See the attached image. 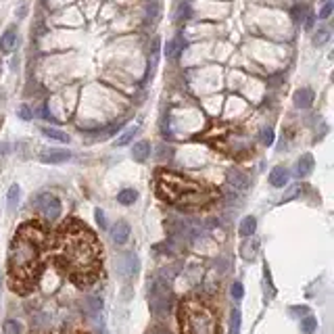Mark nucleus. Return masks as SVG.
<instances>
[{
	"instance_id": "nucleus-29",
	"label": "nucleus",
	"mask_w": 334,
	"mask_h": 334,
	"mask_svg": "<svg viewBox=\"0 0 334 334\" xmlns=\"http://www.w3.org/2000/svg\"><path fill=\"white\" fill-rule=\"evenodd\" d=\"M228 270H230V261H228V257H217L215 259V272L219 276H224Z\"/></svg>"
},
{
	"instance_id": "nucleus-20",
	"label": "nucleus",
	"mask_w": 334,
	"mask_h": 334,
	"mask_svg": "<svg viewBox=\"0 0 334 334\" xmlns=\"http://www.w3.org/2000/svg\"><path fill=\"white\" fill-rule=\"evenodd\" d=\"M136 201H138V192L134 188H124L117 195V203L119 205H134Z\"/></svg>"
},
{
	"instance_id": "nucleus-14",
	"label": "nucleus",
	"mask_w": 334,
	"mask_h": 334,
	"mask_svg": "<svg viewBox=\"0 0 334 334\" xmlns=\"http://www.w3.org/2000/svg\"><path fill=\"white\" fill-rule=\"evenodd\" d=\"M292 102L296 109H309L313 104V92L309 90V88H299V90L294 92L292 96Z\"/></svg>"
},
{
	"instance_id": "nucleus-21",
	"label": "nucleus",
	"mask_w": 334,
	"mask_h": 334,
	"mask_svg": "<svg viewBox=\"0 0 334 334\" xmlns=\"http://www.w3.org/2000/svg\"><path fill=\"white\" fill-rule=\"evenodd\" d=\"M42 134L50 140H57V142H69V136L57 128H42Z\"/></svg>"
},
{
	"instance_id": "nucleus-24",
	"label": "nucleus",
	"mask_w": 334,
	"mask_h": 334,
	"mask_svg": "<svg viewBox=\"0 0 334 334\" xmlns=\"http://www.w3.org/2000/svg\"><path fill=\"white\" fill-rule=\"evenodd\" d=\"M315 328H318V320H315L313 315H305V318L301 320V332L303 334H313Z\"/></svg>"
},
{
	"instance_id": "nucleus-10",
	"label": "nucleus",
	"mask_w": 334,
	"mask_h": 334,
	"mask_svg": "<svg viewBox=\"0 0 334 334\" xmlns=\"http://www.w3.org/2000/svg\"><path fill=\"white\" fill-rule=\"evenodd\" d=\"M228 184L234 190H247L251 186V178L240 169H230L228 171Z\"/></svg>"
},
{
	"instance_id": "nucleus-40",
	"label": "nucleus",
	"mask_w": 334,
	"mask_h": 334,
	"mask_svg": "<svg viewBox=\"0 0 334 334\" xmlns=\"http://www.w3.org/2000/svg\"><path fill=\"white\" fill-rule=\"evenodd\" d=\"M0 76H3V63H0Z\"/></svg>"
},
{
	"instance_id": "nucleus-1",
	"label": "nucleus",
	"mask_w": 334,
	"mask_h": 334,
	"mask_svg": "<svg viewBox=\"0 0 334 334\" xmlns=\"http://www.w3.org/2000/svg\"><path fill=\"white\" fill-rule=\"evenodd\" d=\"M57 261L76 282H92L100 263V249L94 234L76 219L67 221L57 238Z\"/></svg>"
},
{
	"instance_id": "nucleus-13",
	"label": "nucleus",
	"mask_w": 334,
	"mask_h": 334,
	"mask_svg": "<svg viewBox=\"0 0 334 334\" xmlns=\"http://www.w3.org/2000/svg\"><path fill=\"white\" fill-rule=\"evenodd\" d=\"M17 46V27L11 25L3 36H0V52H5V55H9V52H13Z\"/></svg>"
},
{
	"instance_id": "nucleus-39",
	"label": "nucleus",
	"mask_w": 334,
	"mask_h": 334,
	"mask_svg": "<svg viewBox=\"0 0 334 334\" xmlns=\"http://www.w3.org/2000/svg\"><path fill=\"white\" fill-rule=\"evenodd\" d=\"M0 290H3V272H0Z\"/></svg>"
},
{
	"instance_id": "nucleus-19",
	"label": "nucleus",
	"mask_w": 334,
	"mask_h": 334,
	"mask_svg": "<svg viewBox=\"0 0 334 334\" xmlns=\"http://www.w3.org/2000/svg\"><path fill=\"white\" fill-rule=\"evenodd\" d=\"M182 48H184V44H182V38L178 36V38H173V40H169L167 42V46H165V55H167V59H178L180 57V52H182Z\"/></svg>"
},
{
	"instance_id": "nucleus-6",
	"label": "nucleus",
	"mask_w": 334,
	"mask_h": 334,
	"mask_svg": "<svg viewBox=\"0 0 334 334\" xmlns=\"http://www.w3.org/2000/svg\"><path fill=\"white\" fill-rule=\"evenodd\" d=\"M31 207L38 209L48 221L59 219L61 211H63L61 201L55 195H50V192H40V195H36V197H33V201H31Z\"/></svg>"
},
{
	"instance_id": "nucleus-2",
	"label": "nucleus",
	"mask_w": 334,
	"mask_h": 334,
	"mask_svg": "<svg viewBox=\"0 0 334 334\" xmlns=\"http://www.w3.org/2000/svg\"><path fill=\"white\" fill-rule=\"evenodd\" d=\"M46 240L44 230L38 224H25L11 242L9 270L15 282H29L40 268V249Z\"/></svg>"
},
{
	"instance_id": "nucleus-38",
	"label": "nucleus",
	"mask_w": 334,
	"mask_h": 334,
	"mask_svg": "<svg viewBox=\"0 0 334 334\" xmlns=\"http://www.w3.org/2000/svg\"><path fill=\"white\" fill-rule=\"evenodd\" d=\"M167 155H171V149L167 151ZM163 157H165V146H161V153H159V159H163Z\"/></svg>"
},
{
	"instance_id": "nucleus-32",
	"label": "nucleus",
	"mask_w": 334,
	"mask_h": 334,
	"mask_svg": "<svg viewBox=\"0 0 334 334\" xmlns=\"http://www.w3.org/2000/svg\"><path fill=\"white\" fill-rule=\"evenodd\" d=\"M230 294H232L234 301H240V299L244 296V288H242V284H240V282H234V284L230 286Z\"/></svg>"
},
{
	"instance_id": "nucleus-5",
	"label": "nucleus",
	"mask_w": 334,
	"mask_h": 334,
	"mask_svg": "<svg viewBox=\"0 0 334 334\" xmlns=\"http://www.w3.org/2000/svg\"><path fill=\"white\" fill-rule=\"evenodd\" d=\"M149 307L153 311L155 318H165L171 307V294H169V286L163 280L155 278L151 286H149Z\"/></svg>"
},
{
	"instance_id": "nucleus-11",
	"label": "nucleus",
	"mask_w": 334,
	"mask_h": 334,
	"mask_svg": "<svg viewBox=\"0 0 334 334\" xmlns=\"http://www.w3.org/2000/svg\"><path fill=\"white\" fill-rule=\"evenodd\" d=\"M288 180H290V173H288V169L282 167V165H276V167L270 171V184H272L274 188H284V186L288 184Z\"/></svg>"
},
{
	"instance_id": "nucleus-9",
	"label": "nucleus",
	"mask_w": 334,
	"mask_h": 334,
	"mask_svg": "<svg viewBox=\"0 0 334 334\" xmlns=\"http://www.w3.org/2000/svg\"><path fill=\"white\" fill-rule=\"evenodd\" d=\"M130 232H132V228H130L128 221H117V224H113V228H111L109 234H111V240L117 244V247H121V244L128 242Z\"/></svg>"
},
{
	"instance_id": "nucleus-26",
	"label": "nucleus",
	"mask_w": 334,
	"mask_h": 334,
	"mask_svg": "<svg viewBox=\"0 0 334 334\" xmlns=\"http://www.w3.org/2000/svg\"><path fill=\"white\" fill-rule=\"evenodd\" d=\"M3 334H21V324L17 320H7L3 326Z\"/></svg>"
},
{
	"instance_id": "nucleus-25",
	"label": "nucleus",
	"mask_w": 334,
	"mask_h": 334,
	"mask_svg": "<svg viewBox=\"0 0 334 334\" xmlns=\"http://www.w3.org/2000/svg\"><path fill=\"white\" fill-rule=\"evenodd\" d=\"M240 322H242L240 311L232 309V313H230V334H240Z\"/></svg>"
},
{
	"instance_id": "nucleus-18",
	"label": "nucleus",
	"mask_w": 334,
	"mask_h": 334,
	"mask_svg": "<svg viewBox=\"0 0 334 334\" xmlns=\"http://www.w3.org/2000/svg\"><path fill=\"white\" fill-rule=\"evenodd\" d=\"M255 230H257V219L253 217V215H247V217H242V221H240V226H238V232H240V236H253L255 234Z\"/></svg>"
},
{
	"instance_id": "nucleus-35",
	"label": "nucleus",
	"mask_w": 334,
	"mask_h": 334,
	"mask_svg": "<svg viewBox=\"0 0 334 334\" xmlns=\"http://www.w3.org/2000/svg\"><path fill=\"white\" fill-rule=\"evenodd\" d=\"M96 221L100 228H107V219H104V213H102V209H96Z\"/></svg>"
},
{
	"instance_id": "nucleus-8",
	"label": "nucleus",
	"mask_w": 334,
	"mask_h": 334,
	"mask_svg": "<svg viewBox=\"0 0 334 334\" xmlns=\"http://www.w3.org/2000/svg\"><path fill=\"white\" fill-rule=\"evenodd\" d=\"M38 159L42 163H48V165H57V163H65V161L71 159V153L63 151V149H44V151H40Z\"/></svg>"
},
{
	"instance_id": "nucleus-30",
	"label": "nucleus",
	"mask_w": 334,
	"mask_h": 334,
	"mask_svg": "<svg viewBox=\"0 0 334 334\" xmlns=\"http://www.w3.org/2000/svg\"><path fill=\"white\" fill-rule=\"evenodd\" d=\"M259 140H261V144L272 146V144H274V132H272V128H263V130H261Z\"/></svg>"
},
{
	"instance_id": "nucleus-36",
	"label": "nucleus",
	"mask_w": 334,
	"mask_h": 334,
	"mask_svg": "<svg viewBox=\"0 0 334 334\" xmlns=\"http://www.w3.org/2000/svg\"><path fill=\"white\" fill-rule=\"evenodd\" d=\"M146 334H169L167 330H163V328H153V330H149Z\"/></svg>"
},
{
	"instance_id": "nucleus-17",
	"label": "nucleus",
	"mask_w": 334,
	"mask_h": 334,
	"mask_svg": "<svg viewBox=\"0 0 334 334\" xmlns=\"http://www.w3.org/2000/svg\"><path fill=\"white\" fill-rule=\"evenodd\" d=\"M19 201H21V188H19V184H13L7 192V209L15 211L19 207Z\"/></svg>"
},
{
	"instance_id": "nucleus-37",
	"label": "nucleus",
	"mask_w": 334,
	"mask_h": 334,
	"mask_svg": "<svg viewBox=\"0 0 334 334\" xmlns=\"http://www.w3.org/2000/svg\"><path fill=\"white\" fill-rule=\"evenodd\" d=\"M292 313H301V315H307V307H292Z\"/></svg>"
},
{
	"instance_id": "nucleus-3",
	"label": "nucleus",
	"mask_w": 334,
	"mask_h": 334,
	"mask_svg": "<svg viewBox=\"0 0 334 334\" xmlns=\"http://www.w3.org/2000/svg\"><path fill=\"white\" fill-rule=\"evenodd\" d=\"M157 190H159V195L165 201L178 207H188V209L207 205L213 199V192L205 188L203 184L186 180L182 175H173V173H161L159 182H157Z\"/></svg>"
},
{
	"instance_id": "nucleus-7",
	"label": "nucleus",
	"mask_w": 334,
	"mask_h": 334,
	"mask_svg": "<svg viewBox=\"0 0 334 334\" xmlns=\"http://www.w3.org/2000/svg\"><path fill=\"white\" fill-rule=\"evenodd\" d=\"M115 272L119 278H124L126 282L134 280L140 272V259L136 253L128 251V253H121L117 259H115Z\"/></svg>"
},
{
	"instance_id": "nucleus-15",
	"label": "nucleus",
	"mask_w": 334,
	"mask_h": 334,
	"mask_svg": "<svg viewBox=\"0 0 334 334\" xmlns=\"http://www.w3.org/2000/svg\"><path fill=\"white\" fill-rule=\"evenodd\" d=\"M313 157L309 153L301 155V159L296 161V167H294V173H296V178H307V175L313 171Z\"/></svg>"
},
{
	"instance_id": "nucleus-28",
	"label": "nucleus",
	"mask_w": 334,
	"mask_h": 334,
	"mask_svg": "<svg viewBox=\"0 0 334 334\" xmlns=\"http://www.w3.org/2000/svg\"><path fill=\"white\" fill-rule=\"evenodd\" d=\"M157 17H159V5H157V0H153V3L149 5V9H146V21L155 23Z\"/></svg>"
},
{
	"instance_id": "nucleus-27",
	"label": "nucleus",
	"mask_w": 334,
	"mask_h": 334,
	"mask_svg": "<svg viewBox=\"0 0 334 334\" xmlns=\"http://www.w3.org/2000/svg\"><path fill=\"white\" fill-rule=\"evenodd\" d=\"M328 40H330V31L328 29H318V31H315V36H313V44L315 46H322Z\"/></svg>"
},
{
	"instance_id": "nucleus-33",
	"label": "nucleus",
	"mask_w": 334,
	"mask_h": 334,
	"mask_svg": "<svg viewBox=\"0 0 334 334\" xmlns=\"http://www.w3.org/2000/svg\"><path fill=\"white\" fill-rule=\"evenodd\" d=\"M17 115H19L23 121H29V119L33 117V113H31V109L27 107V104H21V107L17 109Z\"/></svg>"
},
{
	"instance_id": "nucleus-4",
	"label": "nucleus",
	"mask_w": 334,
	"mask_h": 334,
	"mask_svg": "<svg viewBox=\"0 0 334 334\" xmlns=\"http://www.w3.org/2000/svg\"><path fill=\"white\" fill-rule=\"evenodd\" d=\"M182 334H217V318L203 301L188 299L180 307Z\"/></svg>"
},
{
	"instance_id": "nucleus-31",
	"label": "nucleus",
	"mask_w": 334,
	"mask_h": 334,
	"mask_svg": "<svg viewBox=\"0 0 334 334\" xmlns=\"http://www.w3.org/2000/svg\"><path fill=\"white\" fill-rule=\"evenodd\" d=\"M50 324V315L48 313H36V315H33V326H36V328H44V326H48Z\"/></svg>"
},
{
	"instance_id": "nucleus-22",
	"label": "nucleus",
	"mask_w": 334,
	"mask_h": 334,
	"mask_svg": "<svg viewBox=\"0 0 334 334\" xmlns=\"http://www.w3.org/2000/svg\"><path fill=\"white\" fill-rule=\"evenodd\" d=\"M255 253H257V240H247L240 247V255L247 259V261H251L255 257Z\"/></svg>"
},
{
	"instance_id": "nucleus-23",
	"label": "nucleus",
	"mask_w": 334,
	"mask_h": 334,
	"mask_svg": "<svg viewBox=\"0 0 334 334\" xmlns=\"http://www.w3.org/2000/svg\"><path fill=\"white\" fill-rule=\"evenodd\" d=\"M138 134V126H132V128H128L124 134H121L119 138H117V146H126V144H130L132 142V140H134V136Z\"/></svg>"
},
{
	"instance_id": "nucleus-34",
	"label": "nucleus",
	"mask_w": 334,
	"mask_h": 334,
	"mask_svg": "<svg viewBox=\"0 0 334 334\" xmlns=\"http://www.w3.org/2000/svg\"><path fill=\"white\" fill-rule=\"evenodd\" d=\"M332 9H334V5L330 3V0H328V3H324V7H322V11H320V19H328V17L332 15Z\"/></svg>"
},
{
	"instance_id": "nucleus-16",
	"label": "nucleus",
	"mask_w": 334,
	"mask_h": 334,
	"mask_svg": "<svg viewBox=\"0 0 334 334\" xmlns=\"http://www.w3.org/2000/svg\"><path fill=\"white\" fill-rule=\"evenodd\" d=\"M132 157H134V161H146L151 157V142H146V140L136 142L132 149Z\"/></svg>"
},
{
	"instance_id": "nucleus-12",
	"label": "nucleus",
	"mask_w": 334,
	"mask_h": 334,
	"mask_svg": "<svg viewBox=\"0 0 334 334\" xmlns=\"http://www.w3.org/2000/svg\"><path fill=\"white\" fill-rule=\"evenodd\" d=\"M84 311L88 318H98L100 311H102V299L96 294H88L84 299Z\"/></svg>"
}]
</instances>
